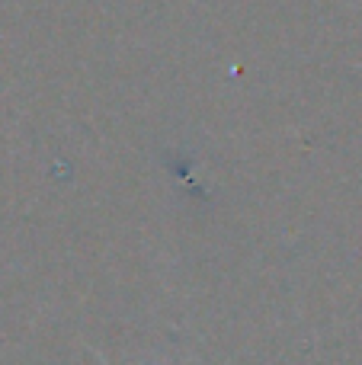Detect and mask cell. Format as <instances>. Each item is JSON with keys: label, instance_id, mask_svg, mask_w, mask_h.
<instances>
[{"label": "cell", "instance_id": "6da1fadb", "mask_svg": "<svg viewBox=\"0 0 362 365\" xmlns=\"http://www.w3.org/2000/svg\"><path fill=\"white\" fill-rule=\"evenodd\" d=\"M103 365H109V362H106V359H103Z\"/></svg>", "mask_w": 362, "mask_h": 365}]
</instances>
